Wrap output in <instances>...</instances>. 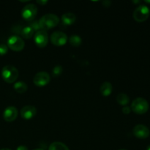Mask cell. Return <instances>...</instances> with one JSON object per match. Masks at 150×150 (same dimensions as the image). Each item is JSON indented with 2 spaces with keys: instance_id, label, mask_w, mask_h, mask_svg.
Segmentation results:
<instances>
[{
  "instance_id": "obj_1",
  "label": "cell",
  "mask_w": 150,
  "mask_h": 150,
  "mask_svg": "<svg viewBox=\"0 0 150 150\" xmlns=\"http://www.w3.org/2000/svg\"><path fill=\"white\" fill-rule=\"evenodd\" d=\"M39 23L41 29L45 31L49 30L56 27L59 23V18L55 14L48 13L40 18Z\"/></svg>"
},
{
  "instance_id": "obj_2",
  "label": "cell",
  "mask_w": 150,
  "mask_h": 150,
  "mask_svg": "<svg viewBox=\"0 0 150 150\" xmlns=\"http://www.w3.org/2000/svg\"><path fill=\"white\" fill-rule=\"evenodd\" d=\"M1 77L7 83H14L18 78V70L11 64L5 65L1 70Z\"/></svg>"
},
{
  "instance_id": "obj_3",
  "label": "cell",
  "mask_w": 150,
  "mask_h": 150,
  "mask_svg": "<svg viewBox=\"0 0 150 150\" xmlns=\"http://www.w3.org/2000/svg\"><path fill=\"white\" fill-rule=\"evenodd\" d=\"M149 103L145 98H137L132 102L131 108L132 111L137 114H144L146 113L149 110Z\"/></svg>"
},
{
  "instance_id": "obj_4",
  "label": "cell",
  "mask_w": 150,
  "mask_h": 150,
  "mask_svg": "<svg viewBox=\"0 0 150 150\" xmlns=\"http://www.w3.org/2000/svg\"><path fill=\"white\" fill-rule=\"evenodd\" d=\"M150 10L145 4H140L135 9L133 13L134 20L137 22H144L149 18Z\"/></svg>"
},
{
  "instance_id": "obj_5",
  "label": "cell",
  "mask_w": 150,
  "mask_h": 150,
  "mask_svg": "<svg viewBox=\"0 0 150 150\" xmlns=\"http://www.w3.org/2000/svg\"><path fill=\"white\" fill-rule=\"evenodd\" d=\"M24 46V41L18 35H12L7 40V47L13 51H22Z\"/></svg>"
},
{
  "instance_id": "obj_6",
  "label": "cell",
  "mask_w": 150,
  "mask_h": 150,
  "mask_svg": "<svg viewBox=\"0 0 150 150\" xmlns=\"http://www.w3.org/2000/svg\"><path fill=\"white\" fill-rule=\"evenodd\" d=\"M38 14V7L34 4H28L21 10V16L24 20L32 21Z\"/></svg>"
},
{
  "instance_id": "obj_7",
  "label": "cell",
  "mask_w": 150,
  "mask_h": 150,
  "mask_svg": "<svg viewBox=\"0 0 150 150\" xmlns=\"http://www.w3.org/2000/svg\"><path fill=\"white\" fill-rule=\"evenodd\" d=\"M67 40H68V37L62 32L56 31L51 35V42L55 46H63L67 43Z\"/></svg>"
},
{
  "instance_id": "obj_8",
  "label": "cell",
  "mask_w": 150,
  "mask_h": 150,
  "mask_svg": "<svg viewBox=\"0 0 150 150\" xmlns=\"http://www.w3.org/2000/svg\"><path fill=\"white\" fill-rule=\"evenodd\" d=\"M51 81V76L47 72L41 71L35 74L33 79V83L38 87H42L48 84Z\"/></svg>"
},
{
  "instance_id": "obj_9",
  "label": "cell",
  "mask_w": 150,
  "mask_h": 150,
  "mask_svg": "<svg viewBox=\"0 0 150 150\" xmlns=\"http://www.w3.org/2000/svg\"><path fill=\"white\" fill-rule=\"evenodd\" d=\"M35 44L39 48H45L48 42V35L46 31L40 29L34 36Z\"/></svg>"
},
{
  "instance_id": "obj_10",
  "label": "cell",
  "mask_w": 150,
  "mask_h": 150,
  "mask_svg": "<svg viewBox=\"0 0 150 150\" xmlns=\"http://www.w3.org/2000/svg\"><path fill=\"white\" fill-rule=\"evenodd\" d=\"M133 135L138 139H144L149 136L150 131L149 129L146 126L144 125L139 124L135 126L133 130Z\"/></svg>"
},
{
  "instance_id": "obj_11",
  "label": "cell",
  "mask_w": 150,
  "mask_h": 150,
  "mask_svg": "<svg viewBox=\"0 0 150 150\" xmlns=\"http://www.w3.org/2000/svg\"><path fill=\"white\" fill-rule=\"evenodd\" d=\"M18 111L15 106H8L3 113V118L7 122H12L17 119Z\"/></svg>"
},
{
  "instance_id": "obj_12",
  "label": "cell",
  "mask_w": 150,
  "mask_h": 150,
  "mask_svg": "<svg viewBox=\"0 0 150 150\" xmlns=\"http://www.w3.org/2000/svg\"><path fill=\"white\" fill-rule=\"evenodd\" d=\"M21 116L23 119L26 120H32L33 117H35L37 114V108L35 106L31 105H25L21 109L20 111Z\"/></svg>"
},
{
  "instance_id": "obj_13",
  "label": "cell",
  "mask_w": 150,
  "mask_h": 150,
  "mask_svg": "<svg viewBox=\"0 0 150 150\" xmlns=\"http://www.w3.org/2000/svg\"><path fill=\"white\" fill-rule=\"evenodd\" d=\"M76 16L73 13H66L62 16V21L64 25L70 26L76 22Z\"/></svg>"
},
{
  "instance_id": "obj_14",
  "label": "cell",
  "mask_w": 150,
  "mask_h": 150,
  "mask_svg": "<svg viewBox=\"0 0 150 150\" xmlns=\"http://www.w3.org/2000/svg\"><path fill=\"white\" fill-rule=\"evenodd\" d=\"M100 93L103 97H108L112 93V84L108 81H105L100 86Z\"/></svg>"
},
{
  "instance_id": "obj_15",
  "label": "cell",
  "mask_w": 150,
  "mask_h": 150,
  "mask_svg": "<svg viewBox=\"0 0 150 150\" xmlns=\"http://www.w3.org/2000/svg\"><path fill=\"white\" fill-rule=\"evenodd\" d=\"M13 87H14L15 91L19 94L25 93L28 89L27 84H26L24 81H21L16 82V83H14Z\"/></svg>"
},
{
  "instance_id": "obj_16",
  "label": "cell",
  "mask_w": 150,
  "mask_h": 150,
  "mask_svg": "<svg viewBox=\"0 0 150 150\" xmlns=\"http://www.w3.org/2000/svg\"><path fill=\"white\" fill-rule=\"evenodd\" d=\"M116 100H117V102L122 106H126L130 102V98L125 93L118 94L117 98H116Z\"/></svg>"
},
{
  "instance_id": "obj_17",
  "label": "cell",
  "mask_w": 150,
  "mask_h": 150,
  "mask_svg": "<svg viewBox=\"0 0 150 150\" xmlns=\"http://www.w3.org/2000/svg\"><path fill=\"white\" fill-rule=\"evenodd\" d=\"M34 30L30 26H26L21 29V35L24 39H30L34 35Z\"/></svg>"
},
{
  "instance_id": "obj_18",
  "label": "cell",
  "mask_w": 150,
  "mask_h": 150,
  "mask_svg": "<svg viewBox=\"0 0 150 150\" xmlns=\"http://www.w3.org/2000/svg\"><path fill=\"white\" fill-rule=\"evenodd\" d=\"M48 150H70L67 146L62 142H53L49 146Z\"/></svg>"
},
{
  "instance_id": "obj_19",
  "label": "cell",
  "mask_w": 150,
  "mask_h": 150,
  "mask_svg": "<svg viewBox=\"0 0 150 150\" xmlns=\"http://www.w3.org/2000/svg\"><path fill=\"white\" fill-rule=\"evenodd\" d=\"M69 42L73 47H79L81 45L82 39L78 35H73L69 38Z\"/></svg>"
},
{
  "instance_id": "obj_20",
  "label": "cell",
  "mask_w": 150,
  "mask_h": 150,
  "mask_svg": "<svg viewBox=\"0 0 150 150\" xmlns=\"http://www.w3.org/2000/svg\"><path fill=\"white\" fill-rule=\"evenodd\" d=\"M63 71V68L60 65H56L52 70V76L54 77H58L62 74Z\"/></svg>"
},
{
  "instance_id": "obj_21",
  "label": "cell",
  "mask_w": 150,
  "mask_h": 150,
  "mask_svg": "<svg viewBox=\"0 0 150 150\" xmlns=\"http://www.w3.org/2000/svg\"><path fill=\"white\" fill-rule=\"evenodd\" d=\"M29 26L32 27V29H33L34 32H38L39 30H40V23H39V21H37V20H34L32 21L31 24Z\"/></svg>"
},
{
  "instance_id": "obj_22",
  "label": "cell",
  "mask_w": 150,
  "mask_h": 150,
  "mask_svg": "<svg viewBox=\"0 0 150 150\" xmlns=\"http://www.w3.org/2000/svg\"><path fill=\"white\" fill-rule=\"evenodd\" d=\"M8 51V47L5 44H0V56L5 55Z\"/></svg>"
},
{
  "instance_id": "obj_23",
  "label": "cell",
  "mask_w": 150,
  "mask_h": 150,
  "mask_svg": "<svg viewBox=\"0 0 150 150\" xmlns=\"http://www.w3.org/2000/svg\"><path fill=\"white\" fill-rule=\"evenodd\" d=\"M130 112H131V108L129 106L126 105V106H124L122 108V113L124 114H129Z\"/></svg>"
},
{
  "instance_id": "obj_24",
  "label": "cell",
  "mask_w": 150,
  "mask_h": 150,
  "mask_svg": "<svg viewBox=\"0 0 150 150\" xmlns=\"http://www.w3.org/2000/svg\"><path fill=\"white\" fill-rule=\"evenodd\" d=\"M16 150H29V149H28L27 146H25V145H21V146H18Z\"/></svg>"
},
{
  "instance_id": "obj_25",
  "label": "cell",
  "mask_w": 150,
  "mask_h": 150,
  "mask_svg": "<svg viewBox=\"0 0 150 150\" xmlns=\"http://www.w3.org/2000/svg\"><path fill=\"white\" fill-rule=\"evenodd\" d=\"M37 3H38V4H40V5H42V6H44V5H45V4H47V3H48V1H47V0H44V1H42V0H40V1H37Z\"/></svg>"
},
{
  "instance_id": "obj_26",
  "label": "cell",
  "mask_w": 150,
  "mask_h": 150,
  "mask_svg": "<svg viewBox=\"0 0 150 150\" xmlns=\"http://www.w3.org/2000/svg\"><path fill=\"white\" fill-rule=\"evenodd\" d=\"M0 150H12V149H8V148H4V149H0Z\"/></svg>"
},
{
  "instance_id": "obj_27",
  "label": "cell",
  "mask_w": 150,
  "mask_h": 150,
  "mask_svg": "<svg viewBox=\"0 0 150 150\" xmlns=\"http://www.w3.org/2000/svg\"><path fill=\"white\" fill-rule=\"evenodd\" d=\"M34 150H44L43 149H41V148H38V149H35Z\"/></svg>"
},
{
  "instance_id": "obj_28",
  "label": "cell",
  "mask_w": 150,
  "mask_h": 150,
  "mask_svg": "<svg viewBox=\"0 0 150 150\" xmlns=\"http://www.w3.org/2000/svg\"><path fill=\"white\" fill-rule=\"evenodd\" d=\"M146 150H150V145L147 146V148H146Z\"/></svg>"
},
{
  "instance_id": "obj_29",
  "label": "cell",
  "mask_w": 150,
  "mask_h": 150,
  "mask_svg": "<svg viewBox=\"0 0 150 150\" xmlns=\"http://www.w3.org/2000/svg\"><path fill=\"white\" fill-rule=\"evenodd\" d=\"M146 2H148V3H150V1H145Z\"/></svg>"
},
{
  "instance_id": "obj_30",
  "label": "cell",
  "mask_w": 150,
  "mask_h": 150,
  "mask_svg": "<svg viewBox=\"0 0 150 150\" xmlns=\"http://www.w3.org/2000/svg\"><path fill=\"white\" fill-rule=\"evenodd\" d=\"M119 150H125V149H119Z\"/></svg>"
}]
</instances>
